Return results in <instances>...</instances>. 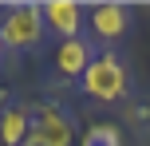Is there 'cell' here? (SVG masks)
Returning a JSON list of instances; mask_svg holds the SVG:
<instances>
[{"label":"cell","mask_w":150,"mask_h":146,"mask_svg":"<svg viewBox=\"0 0 150 146\" xmlns=\"http://www.w3.org/2000/svg\"><path fill=\"white\" fill-rule=\"evenodd\" d=\"M0 55H4V44H0Z\"/></svg>","instance_id":"obj_10"},{"label":"cell","mask_w":150,"mask_h":146,"mask_svg":"<svg viewBox=\"0 0 150 146\" xmlns=\"http://www.w3.org/2000/svg\"><path fill=\"white\" fill-rule=\"evenodd\" d=\"M40 12H44V24L47 32H55L59 39H75L83 36V4L79 0H44L40 4Z\"/></svg>","instance_id":"obj_6"},{"label":"cell","mask_w":150,"mask_h":146,"mask_svg":"<svg viewBox=\"0 0 150 146\" xmlns=\"http://www.w3.org/2000/svg\"><path fill=\"white\" fill-rule=\"evenodd\" d=\"M79 83H83V95H91V99H99V103H119V99H127V91H130L127 63L115 51H99L95 59H91V67L83 71Z\"/></svg>","instance_id":"obj_2"},{"label":"cell","mask_w":150,"mask_h":146,"mask_svg":"<svg viewBox=\"0 0 150 146\" xmlns=\"http://www.w3.org/2000/svg\"><path fill=\"white\" fill-rule=\"evenodd\" d=\"M28 130H32V115L16 103H8L0 111V142L4 146H24L28 142Z\"/></svg>","instance_id":"obj_7"},{"label":"cell","mask_w":150,"mask_h":146,"mask_svg":"<svg viewBox=\"0 0 150 146\" xmlns=\"http://www.w3.org/2000/svg\"><path fill=\"white\" fill-rule=\"evenodd\" d=\"M0 103H4V87H0ZM0 111H4V107H0Z\"/></svg>","instance_id":"obj_9"},{"label":"cell","mask_w":150,"mask_h":146,"mask_svg":"<svg viewBox=\"0 0 150 146\" xmlns=\"http://www.w3.org/2000/svg\"><path fill=\"white\" fill-rule=\"evenodd\" d=\"M95 44H91L87 36H75V39H59L52 51V63L55 71H59L63 79H83V71L91 67V59H95Z\"/></svg>","instance_id":"obj_5"},{"label":"cell","mask_w":150,"mask_h":146,"mask_svg":"<svg viewBox=\"0 0 150 146\" xmlns=\"http://www.w3.org/2000/svg\"><path fill=\"white\" fill-rule=\"evenodd\" d=\"M24 146H75V126H71V115L55 103H44L36 107L32 115V130H28V142Z\"/></svg>","instance_id":"obj_3"},{"label":"cell","mask_w":150,"mask_h":146,"mask_svg":"<svg viewBox=\"0 0 150 146\" xmlns=\"http://www.w3.org/2000/svg\"><path fill=\"white\" fill-rule=\"evenodd\" d=\"M83 146H122V130L115 123H91L83 130Z\"/></svg>","instance_id":"obj_8"},{"label":"cell","mask_w":150,"mask_h":146,"mask_svg":"<svg viewBox=\"0 0 150 146\" xmlns=\"http://www.w3.org/2000/svg\"><path fill=\"white\" fill-rule=\"evenodd\" d=\"M87 32L103 44H115L130 32V8L122 0H99L87 8Z\"/></svg>","instance_id":"obj_4"},{"label":"cell","mask_w":150,"mask_h":146,"mask_svg":"<svg viewBox=\"0 0 150 146\" xmlns=\"http://www.w3.org/2000/svg\"><path fill=\"white\" fill-rule=\"evenodd\" d=\"M47 36L44 12H40L36 0H24V4H12L4 16H0V44L8 51H36Z\"/></svg>","instance_id":"obj_1"}]
</instances>
